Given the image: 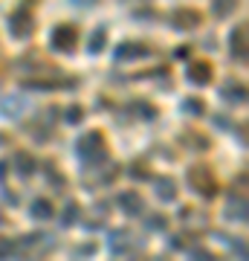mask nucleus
<instances>
[{
	"label": "nucleus",
	"instance_id": "obj_19",
	"mask_svg": "<svg viewBox=\"0 0 249 261\" xmlns=\"http://www.w3.org/2000/svg\"><path fill=\"white\" fill-rule=\"evenodd\" d=\"M67 122H81V111H78V108H70V111H67Z\"/></svg>",
	"mask_w": 249,
	"mask_h": 261
},
{
	"label": "nucleus",
	"instance_id": "obj_6",
	"mask_svg": "<svg viewBox=\"0 0 249 261\" xmlns=\"http://www.w3.org/2000/svg\"><path fill=\"white\" fill-rule=\"evenodd\" d=\"M232 56L238 61H246V27L243 23L232 32Z\"/></svg>",
	"mask_w": 249,
	"mask_h": 261
},
{
	"label": "nucleus",
	"instance_id": "obj_7",
	"mask_svg": "<svg viewBox=\"0 0 249 261\" xmlns=\"http://www.w3.org/2000/svg\"><path fill=\"white\" fill-rule=\"evenodd\" d=\"M209 79H212V67L206 61H194L188 67V82L191 84H209Z\"/></svg>",
	"mask_w": 249,
	"mask_h": 261
},
{
	"label": "nucleus",
	"instance_id": "obj_9",
	"mask_svg": "<svg viewBox=\"0 0 249 261\" xmlns=\"http://www.w3.org/2000/svg\"><path fill=\"white\" fill-rule=\"evenodd\" d=\"M145 56H148V47H142V44H122L116 49L119 61H133V58H145Z\"/></svg>",
	"mask_w": 249,
	"mask_h": 261
},
{
	"label": "nucleus",
	"instance_id": "obj_5",
	"mask_svg": "<svg viewBox=\"0 0 249 261\" xmlns=\"http://www.w3.org/2000/svg\"><path fill=\"white\" fill-rule=\"evenodd\" d=\"M119 206H122V212H128V215H142L145 212V203H142V197H139L136 192H122Z\"/></svg>",
	"mask_w": 249,
	"mask_h": 261
},
{
	"label": "nucleus",
	"instance_id": "obj_16",
	"mask_svg": "<svg viewBox=\"0 0 249 261\" xmlns=\"http://www.w3.org/2000/svg\"><path fill=\"white\" fill-rule=\"evenodd\" d=\"M183 111L185 113H203V105L197 102V99H194V102L188 99V102H183Z\"/></svg>",
	"mask_w": 249,
	"mask_h": 261
},
{
	"label": "nucleus",
	"instance_id": "obj_17",
	"mask_svg": "<svg viewBox=\"0 0 249 261\" xmlns=\"http://www.w3.org/2000/svg\"><path fill=\"white\" fill-rule=\"evenodd\" d=\"M12 250H15V244H12L9 238H0V258H6Z\"/></svg>",
	"mask_w": 249,
	"mask_h": 261
},
{
	"label": "nucleus",
	"instance_id": "obj_1",
	"mask_svg": "<svg viewBox=\"0 0 249 261\" xmlns=\"http://www.w3.org/2000/svg\"><path fill=\"white\" fill-rule=\"evenodd\" d=\"M75 154L84 160V163H99L102 157H107V148H104V137L99 130H90V134H84L78 145H75Z\"/></svg>",
	"mask_w": 249,
	"mask_h": 261
},
{
	"label": "nucleus",
	"instance_id": "obj_13",
	"mask_svg": "<svg viewBox=\"0 0 249 261\" xmlns=\"http://www.w3.org/2000/svg\"><path fill=\"white\" fill-rule=\"evenodd\" d=\"M104 41H107V32H104V29H96L93 38H90V53H99V49L104 47Z\"/></svg>",
	"mask_w": 249,
	"mask_h": 261
},
{
	"label": "nucleus",
	"instance_id": "obj_3",
	"mask_svg": "<svg viewBox=\"0 0 249 261\" xmlns=\"http://www.w3.org/2000/svg\"><path fill=\"white\" fill-rule=\"evenodd\" d=\"M75 41H78V29L70 27V23L56 27L52 29V35H49V44H52V49H58V53H73Z\"/></svg>",
	"mask_w": 249,
	"mask_h": 261
},
{
	"label": "nucleus",
	"instance_id": "obj_18",
	"mask_svg": "<svg viewBox=\"0 0 249 261\" xmlns=\"http://www.w3.org/2000/svg\"><path fill=\"white\" fill-rule=\"evenodd\" d=\"M75 218H78V206L70 203V206H67V215H64V224H73Z\"/></svg>",
	"mask_w": 249,
	"mask_h": 261
},
{
	"label": "nucleus",
	"instance_id": "obj_2",
	"mask_svg": "<svg viewBox=\"0 0 249 261\" xmlns=\"http://www.w3.org/2000/svg\"><path fill=\"white\" fill-rule=\"evenodd\" d=\"M188 183H191V189H197V195H203V197L217 195V180H214L209 166H191L188 168Z\"/></svg>",
	"mask_w": 249,
	"mask_h": 261
},
{
	"label": "nucleus",
	"instance_id": "obj_12",
	"mask_svg": "<svg viewBox=\"0 0 249 261\" xmlns=\"http://www.w3.org/2000/svg\"><path fill=\"white\" fill-rule=\"evenodd\" d=\"M52 212H56V209H52V203H49V200H35V203H32V215H35V218H41V221L52 218Z\"/></svg>",
	"mask_w": 249,
	"mask_h": 261
},
{
	"label": "nucleus",
	"instance_id": "obj_11",
	"mask_svg": "<svg viewBox=\"0 0 249 261\" xmlns=\"http://www.w3.org/2000/svg\"><path fill=\"white\" fill-rule=\"evenodd\" d=\"M238 9V0H214V18H229Z\"/></svg>",
	"mask_w": 249,
	"mask_h": 261
},
{
	"label": "nucleus",
	"instance_id": "obj_4",
	"mask_svg": "<svg viewBox=\"0 0 249 261\" xmlns=\"http://www.w3.org/2000/svg\"><path fill=\"white\" fill-rule=\"evenodd\" d=\"M9 27H12V35H15V38H29V35H32V29H35V27H32V15H29L26 6L12 15Z\"/></svg>",
	"mask_w": 249,
	"mask_h": 261
},
{
	"label": "nucleus",
	"instance_id": "obj_8",
	"mask_svg": "<svg viewBox=\"0 0 249 261\" xmlns=\"http://www.w3.org/2000/svg\"><path fill=\"white\" fill-rule=\"evenodd\" d=\"M174 27L177 29H194V27H200V15L191 9H177L174 12Z\"/></svg>",
	"mask_w": 249,
	"mask_h": 261
},
{
	"label": "nucleus",
	"instance_id": "obj_21",
	"mask_svg": "<svg viewBox=\"0 0 249 261\" xmlns=\"http://www.w3.org/2000/svg\"><path fill=\"white\" fill-rule=\"evenodd\" d=\"M0 221H3V215H0Z\"/></svg>",
	"mask_w": 249,
	"mask_h": 261
},
{
	"label": "nucleus",
	"instance_id": "obj_14",
	"mask_svg": "<svg viewBox=\"0 0 249 261\" xmlns=\"http://www.w3.org/2000/svg\"><path fill=\"white\" fill-rule=\"evenodd\" d=\"M18 171L26 177V174H32V168H35V163H32V157H26V154H18Z\"/></svg>",
	"mask_w": 249,
	"mask_h": 261
},
{
	"label": "nucleus",
	"instance_id": "obj_15",
	"mask_svg": "<svg viewBox=\"0 0 249 261\" xmlns=\"http://www.w3.org/2000/svg\"><path fill=\"white\" fill-rule=\"evenodd\" d=\"M110 250L119 252V250H128V232H116L110 238Z\"/></svg>",
	"mask_w": 249,
	"mask_h": 261
},
{
	"label": "nucleus",
	"instance_id": "obj_10",
	"mask_svg": "<svg viewBox=\"0 0 249 261\" xmlns=\"http://www.w3.org/2000/svg\"><path fill=\"white\" fill-rule=\"evenodd\" d=\"M154 186H157V197H159V200H174V197H177L174 180H165V177H159L157 183H154Z\"/></svg>",
	"mask_w": 249,
	"mask_h": 261
},
{
	"label": "nucleus",
	"instance_id": "obj_20",
	"mask_svg": "<svg viewBox=\"0 0 249 261\" xmlns=\"http://www.w3.org/2000/svg\"><path fill=\"white\" fill-rule=\"evenodd\" d=\"M75 3H90V0H75Z\"/></svg>",
	"mask_w": 249,
	"mask_h": 261
}]
</instances>
